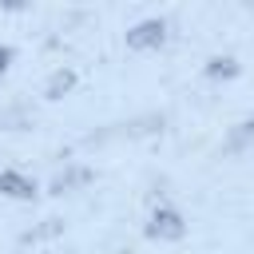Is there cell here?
<instances>
[{"mask_svg":"<svg viewBox=\"0 0 254 254\" xmlns=\"http://www.w3.org/2000/svg\"><path fill=\"white\" fill-rule=\"evenodd\" d=\"M183 234H187V222L175 206H159L147 222V238H155V242H179Z\"/></svg>","mask_w":254,"mask_h":254,"instance_id":"obj_1","label":"cell"},{"mask_svg":"<svg viewBox=\"0 0 254 254\" xmlns=\"http://www.w3.org/2000/svg\"><path fill=\"white\" fill-rule=\"evenodd\" d=\"M163 40H167V24H163V20H143V24H135V28L127 32V48H135V52L159 48Z\"/></svg>","mask_w":254,"mask_h":254,"instance_id":"obj_2","label":"cell"},{"mask_svg":"<svg viewBox=\"0 0 254 254\" xmlns=\"http://www.w3.org/2000/svg\"><path fill=\"white\" fill-rule=\"evenodd\" d=\"M0 194L8 198H36V183L20 171H0Z\"/></svg>","mask_w":254,"mask_h":254,"instance_id":"obj_3","label":"cell"},{"mask_svg":"<svg viewBox=\"0 0 254 254\" xmlns=\"http://www.w3.org/2000/svg\"><path fill=\"white\" fill-rule=\"evenodd\" d=\"M206 75H210V79H230V75H238V64H234L230 56H214V60L206 64Z\"/></svg>","mask_w":254,"mask_h":254,"instance_id":"obj_4","label":"cell"},{"mask_svg":"<svg viewBox=\"0 0 254 254\" xmlns=\"http://www.w3.org/2000/svg\"><path fill=\"white\" fill-rule=\"evenodd\" d=\"M250 139H254V115H246V119H242V123L230 131V147L238 151V147H246Z\"/></svg>","mask_w":254,"mask_h":254,"instance_id":"obj_5","label":"cell"},{"mask_svg":"<svg viewBox=\"0 0 254 254\" xmlns=\"http://www.w3.org/2000/svg\"><path fill=\"white\" fill-rule=\"evenodd\" d=\"M71 83H75V75H71V71H56V75L48 79V99H60Z\"/></svg>","mask_w":254,"mask_h":254,"instance_id":"obj_6","label":"cell"},{"mask_svg":"<svg viewBox=\"0 0 254 254\" xmlns=\"http://www.w3.org/2000/svg\"><path fill=\"white\" fill-rule=\"evenodd\" d=\"M79 179H87V171H71V175H60V179H56V190H64V187H71V183H79Z\"/></svg>","mask_w":254,"mask_h":254,"instance_id":"obj_7","label":"cell"},{"mask_svg":"<svg viewBox=\"0 0 254 254\" xmlns=\"http://www.w3.org/2000/svg\"><path fill=\"white\" fill-rule=\"evenodd\" d=\"M8 64H12V48H4V44H0V71H4Z\"/></svg>","mask_w":254,"mask_h":254,"instance_id":"obj_8","label":"cell"}]
</instances>
